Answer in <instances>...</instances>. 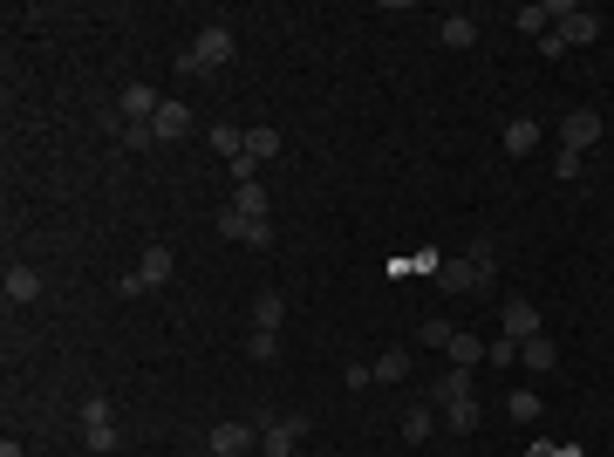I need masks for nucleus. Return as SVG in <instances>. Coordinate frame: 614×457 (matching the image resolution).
Instances as JSON below:
<instances>
[{
    "instance_id": "nucleus-1",
    "label": "nucleus",
    "mask_w": 614,
    "mask_h": 457,
    "mask_svg": "<svg viewBox=\"0 0 614 457\" xmlns=\"http://www.w3.org/2000/svg\"><path fill=\"white\" fill-rule=\"evenodd\" d=\"M226 62H232V28L212 21V28H198V41L178 55V76H212V69H226Z\"/></svg>"
},
{
    "instance_id": "nucleus-2",
    "label": "nucleus",
    "mask_w": 614,
    "mask_h": 457,
    "mask_svg": "<svg viewBox=\"0 0 614 457\" xmlns=\"http://www.w3.org/2000/svg\"><path fill=\"white\" fill-rule=\"evenodd\" d=\"M594 35H601V14H594V7H560V14H553V35H546V55L587 48Z\"/></svg>"
},
{
    "instance_id": "nucleus-3",
    "label": "nucleus",
    "mask_w": 614,
    "mask_h": 457,
    "mask_svg": "<svg viewBox=\"0 0 614 457\" xmlns=\"http://www.w3.org/2000/svg\"><path fill=\"white\" fill-rule=\"evenodd\" d=\"M82 444L96 457L116 451V423H110V396H82Z\"/></svg>"
},
{
    "instance_id": "nucleus-4",
    "label": "nucleus",
    "mask_w": 614,
    "mask_h": 457,
    "mask_svg": "<svg viewBox=\"0 0 614 457\" xmlns=\"http://www.w3.org/2000/svg\"><path fill=\"white\" fill-rule=\"evenodd\" d=\"M307 437V417H260V457H294Z\"/></svg>"
},
{
    "instance_id": "nucleus-5",
    "label": "nucleus",
    "mask_w": 614,
    "mask_h": 457,
    "mask_svg": "<svg viewBox=\"0 0 614 457\" xmlns=\"http://www.w3.org/2000/svg\"><path fill=\"white\" fill-rule=\"evenodd\" d=\"M594 144H601V116L594 110H574V116H560V151H594Z\"/></svg>"
},
{
    "instance_id": "nucleus-6",
    "label": "nucleus",
    "mask_w": 614,
    "mask_h": 457,
    "mask_svg": "<svg viewBox=\"0 0 614 457\" xmlns=\"http://www.w3.org/2000/svg\"><path fill=\"white\" fill-rule=\"evenodd\" d=\"M499 328H505L499 342H512V348H519V342H533V335H539V307L512 294V301H505V314H499Z\"/></svg>"
},
{
    "instance_id": "nucleus-7",
    "label": "nucleus",
    "mask_w": 614,
    "mask_h": 457,
    "mask_svg": "<svg viewBox=\"0 0 614 457\" xmlns=\"http://www.w3.org/2000/svg\"><path fill=\"white\" fill-rule=\"evenodd\" d=\"M219 232L226 239H239V246H273V219H246V212H219Z\"/></svg>"
},
{
    "instance_id": "nucleus-8",
    "label": "nucleus",
    "mask_w": 614,
    "mask_h": 457,
    "mask_svg": "<svg viewBox=\"0 0 614 457\" xmlns=\"http://www.w3.org/2000/svg\"><path fill=\"white\" fill-rule=\"evenodd\" d=\"M212 451L219 457H246V451H260V423H219V430H212Z\"/></svg>"
},
{
    "instance_id": "nucleus-9",
    "label": "nucleus",
    "mask_w": 614,
    "mask_h": 457,
    "mask_svg": "<svg viewBox=\"0 0 614 457\" xmlns=\"http://www.w3.org/2000/svg\"><path fill=\"white\" fill-rule=\"evenodd\" d=\"M157 110H164V96H157L151 82H130V89H123V110H116V123H157Z\"/></svg>"
},
{
    "instance_id": "nucleus-10",
    "label": "nucleus",
    "mask_w": 614,
    "mask_h": 457,
    "mask_svg": "<svg viewBox=\"0 0 614 457\" xmlns=\"http://www.w3.org/2000/svg\"><path fill=\"white\" fill-rule=\"evenodd\" d=\"M0 287H7V301H14V307L41 301V273L28 267V260H14V267H7V280H0Z\"/></svg>"
},
{
    "instance_id": "nucleus-11",
    "label": "nucleus",
    "mask_w": 614,
    "mask_h": 457,
    "mask_svg": "<svg viewBox=\"0 0 614 457\" xmlns=\"http://www.w3.org/2000/svg\"><path fill=\"white\" fill-rule=\"evenodd\" d=\"M171 273H178V260H171V246H144V260H137V280H144V294H151V287H164Z\"/></svg>"
},
{
    "instance_id": "nucleus-12",
    "label": "nucleus",
    "mask_w": 614,
    "mask_h": 457,
    "mask_svg": "<svg viewBox=\"0 0 614 457\" xmlns=\"http://www.w3.org/2000/svg\"><path fill=\"white\" fill-rule=\"evenodd\" d=\"M437 280H444V294H478V287H485V273L471 267V260H444Z\"/></svg>"
},
{
    "instance_id": "nucleus-13",
    "label": "nucleus",
    "mask_w": 614,
    "mask_h": 457,
    "mask_svg": "<svg viewBox=\"0 0 614 457\" xmlns=\"http://www.w3.org/2000/svg\"><path fill=\"white\" fill-rule=\"evenodd\" d=\"M519 362H526L533 376H553V369H560V348L546 342V335H533V342H519Z\"/></svg>"
},
{
    "instance_id": "nucleus-14",
    "label": "nucleus",
    "mask_w": 614,
    "mask_h": 457,
    "mask_svg": "<svg viewBox=\"0 0 614 457\" xmlns=\"http://www.w3.org/2000/svg\"><path fill=\"white\" fill-rule=\"evenodd\" d=\"M157 137H164V144H178V137H185V130H192V110H185V103H164V110H157V123H151Z\"/></svg>"
},
{
    "instance_id": "nucleus-15",
    "label": "nucleus",
    "mask_w": 614,
    "mask_h": 457,
    "mask_svg": "<svg viewBox=\"0 0 614 457\" xmlns=\"http://www.w3.org/2000/svg\"><path fill=\"white\" fill-rule=\"evenodd\" d=\"M533 151H539V123H526V116L505 123V157H533Z\"/></svg>"
},
{
    "instance_id": "nucleus-16",
    "label": "nucleus",
    "mask_w": 614,
    "mask_h": 457,
    "mask_svg": "<svg viewBox=\"0 0 614 457\" xmlns=\"http://www.w3.org/2000/svg\"><path fill=\"white\" fill-rule=\"evenodd\" d=\"M437 41H444V48H471V41H478V21H471V14H451V21H437Z\"/></svg>"
},
{
    "instance_id": "nucleus-17",
    "label": "nucleus",
    "mask_w": 614,
    "mask_h": 457,
    "mask_svg": "<svg viewBox=\"0 0 614 457\" xmlns=\"http://www.w3.org/2000/svg\"><path fill=\"white\" fill-rule=\"evenodd\" d=\"M246 157H253V164H267V157H280V130H267V123H253V130H246Z\"/></svg>"
},
{
    "instance_id": "nucleus-18",
    "label": "nucleus",
    "mask_w": 614,
    "mask_h": 457,
    "mask_svg": "<svg viewBox=\"0 0 614 457\" xmlns=\"http://www.w3.org/2000/svg\"><path fill=\"white\" fill-rule=\"evenodd\" d=\"M280 321H287V294H260V301H253V328H273V335H280Z\"/></svg>"
},
{
    "instance_id": "nucleus-19",
    "label": "nucleus",
    "mask_w": 614,
    "mask_h": 457,
    "mask_svg": "<svg viewBox=\"0 0 614 457\" xmlns=\"http://www.w3.org/2000/svg\"><path fill=\"white\" fill-rule=\"evenodd\" d=\"M444 355H451V369H478V362H485V342H478V335H451Z\"/></svg>"
},
{
    "instance_id": "nucleus-20",
    "label": "nucleus",
    "mask_w": 614,
    "mask_h": 457,
    "mask_svg": "<svg viewBox=\"0 0 614 457\" xmlns=\"http://www.w3.org/2000/svg\"><path fill=\"white\" fill-rule=\"evenodd\" d=\"M232 212H246V219H267V185H232Z\"/></svg>"
},
{
    "instance_id": "nucleus-21",
    "label": "nucleus",
    "mask_w": 614,
    "mask_h": 457,
    "mask_svg": "<svg viewBox=\"0 0 614 457\" xmlns=\"http://www.w3.org/2000/svg\"><path fill=\"white\" fill-rule=\"evenodd\" d=\"M553 14H560V7H546V0H533V7H519V28H526V35H553Z\"/></svg>"
},
{
    "instance_id": "nucleus-22",
    "label": "nucleus",
    "mask_w": 614,
    "mask_h": 457,
    "mask_svg": "<svg viewBox=\"0 0 614 457\" xmlns=\"http://www.w3.org/2000/svg\"><path fill=\"white\" fill-rule=\"evenodd\" d=\"M369 369H376V382H403L410 376V348H389V355H376Z\"/></svg>"
},
{
    "instance_id": "nucleus-23",
    "label": "nucleus",
    "mask_w": 614,
    "mask_h": 457,
    "mask_svg": "<svg viewBox=\"0 0 614 457\" xmlns=\"http://www.w3.org/2000/svg\"><path fill=\"white\" fill-rule=\"evenodd\" d=\"M464 260H471V267L485 273V287L499 280V246H492V239H471V253H464Z\"/></svg>"
},
{
    "instance_id": "nucleus-24",
    "label": "nucleus",
    "mask_w": 614,
    "mask_h": 457,
    "mask_svg": "<svg viewBox=\"0 0 614 457\" xmlns=\"http://www.w3.org/2000/svg\"><path fill=\"white\" fill-rule=\"evenodd\" d=\"M464 396H471V369H451L437 382V403H464Z\"/></svg>"
},
{
    "instance_id": "nucleus-25",
    "label": "nucleus",
    "mask_w": 614,
    "mask_h": 457,
    "mask_svg": "<svg viewBox=\"0 0 614 457\" xmlns=\"http://www.w3.org/2000/svg\"><path fill=\"white\" fill-rule=\"evenodd\" d=\"M246 355H253V362H273V355H280V335H273V328H253V335H246Z\"/></svg>"
},
{
    "instance_id": "nucleus-26",
    "label": "nucleus",
    "mask_w": 614,
    "mask_h": 457,
    "mask_svg": "<svg viewBox=\"0 0 614 457\" xmlns=\"http://www.w3.org/2000/svg\"><path fill=\"white\" fill-rule=\"evenodd\" d=\"M430 430H437V417H430V410H403V437H410V444H423V437H430Z\"/></svg>"
},
{
    "instance_id": "nucleus-27",
    "label": "nucleus",
    "mask_w": 614,
    "mask_h": 457,
    "mask_svg": "<svg viewBox=\"0 0 614 457\" xmlns=\"http://www.w3.org/2000/svg\"><path fill=\"white\" fill-rule=\"evenodd\" d=\"M212 151H219V157H239V151H246V130L219 123V130H212Z\"/></svg>"
},
{
    "instance_id": "nucleus-28",
    "label": "nucleus",
    "mask_w": 614,
    "mask_h": 457,
    "mask_svg": "<svg viewBox=\"0 0 614 457\" xmlns=\"http://www.w3.org/2000/svg\"><path fill=\"white\" fill-rule=\"evenodd\" d=\"M444 417H451V430H478V403H471V396H464V403H444Z\"/></svg>"
},
{
    "instance_id": "nucleus-29",
    "label": "nucleus",
    "mask_w": 614,
    "mask_h": 457,
    "mask_svg": "<svg viewBox=\"0 0 614 457\" xmlns=\"http://www.w3.org/2000/svg\"><path fill=\"white\" fill-rule=\"evenodd\" d=\"M116 137H123V151H144V144H157L151 123H116Z\"/></svg>"
},
{
    "instance_id": "nucleus-30",
    "label": "nucleus",
    "mask_w": 614,
    "mask_h": 457,
    "mask_svg": "<svg viewBox=\"0 0 614 457\" xmlns=\"http://www.w3.org/2000/svg\"><path fill=\"white\" fill-rule=\"evenodd\" d=\"M539 410H546V403H539L533 389H519V396H512V417H519V423H539Z\"/></svg>"
},
{
    "instance_id": "nucleus-31",
    "label": "nucleus",
    "mask_w": 614,
    "mask_h": 457,
    "mask_svg": "<svg viewBox=\"0 0 614 457\" xmlns=\"http://www.w3.org/2000/svg\"><path fill=\"white\" fill-rule=\"evenodd\" d=\"M553 171H560V185H574L580 171H587V157H580V151H560V164H553Z\"/></svg>"
},
{
    "instance_id": "nucleus-32",
    "label": "nucleus",
    "mask_w": 614,
    "mask_h": 457,
    "mask_svg": "<svg viewBox=\"0 0 614 457\" xmlns=\"http://www.w3.org/2000/svg\"><path fill=\"white\" fill-rule=\"evenodd\" d=\"M451 335H458L451 321H423V342H430V348H451Z\"/></svg>"
},
{
    "instance_id": "nucleus-33",
    "label": "nucleus",
    "mask_w": 614,
    "mask_h": 457,
    "mask_svg": "<svg viewBox=\"0 0 614 457\" xmlns=\"http://www.w3.org/2000/svg\"><path fill=\"white\" fill-rule=\"evenodd\" d=\"M342 382H348V389H369V382H376V369H369V362H348Z\"/></svg>"
},
{
    "instance_id": "nucleus-34",
    "label": "nucleus",
    "mask_w": 614,
    "mask_h": 457,
    "mask_svg": "<svg viewBox=\"0 0 614 457\" xmlns=\"http://www.w3.org/2000/svg\"><path fill=\"white\" fill-rule=\"evenodd\" d=\"M0 457H21V444H14V437H7V444H0Z\"/></svg>"
},
{
    "instance_id": "nucleus-35",
    "label": "nucleus",
    "mask_w": 614,
    "mask_h": 457,
    "mask_svg": "<svg viewBox=\"0 0 614 457\" xmlns=\"http://www.w3.org/2000/svg\"><path fill=\"white\" fill-rule=\"evenodd\" d=\"M205 457H219V451H205Z\"/></svg>"
}]
</instances>
